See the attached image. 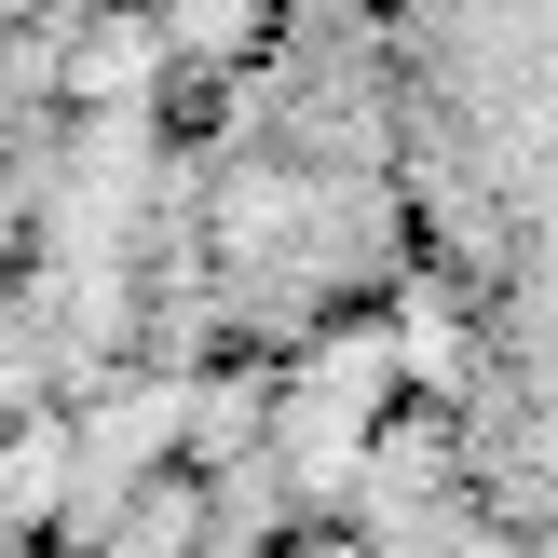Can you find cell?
Listing matches in <instances>:
<instances>
[{
	"label": "cell",
	"mask_w": 558,
	"mask_h": 558,
	"mask_svg": "<svg viewBox=\"0 0 558 558\" xmlns=\"http://www.w3.org/2000/svg\"><path fill=\"white\" fill-rule=\"evenodd\" d=\"M0 178V558H545L368 0H136Z\"/></svg>",
	"instance_id": "cell-1"
},
{
	"label": "cell",
	"mask_w": 558,
	"mask_h": 558,
	"mask_svg": "<svg viewBox=\"0 0 558 558\" xmlns=\"http://www.w3.org/2000/svg\"><path fill=\"white\" fill-rule=\"evenodd\" d=\"M368 54L450 327L545 436V0H368Z\"/></svg>",
	"instance_id": "cell-2"
},
{
	"label": "cell",
	"mask_w": 558,
	"mask_h": 558,
	"mask_svg": "<svg viewBox=\"0 0 558 558\" xmlns=\"http://www.w3.org/2000/svg\"><path fill=\"white\" fill-rule=\"evenodd\" d=\"M123 14H136V0H0V150H14L82 69H96V41H109Z\"/></svg>",
	"instance_id": "cell-3"
}]
</instances>
